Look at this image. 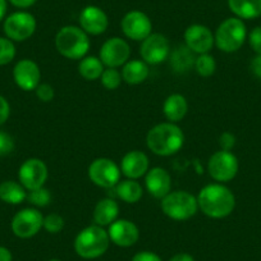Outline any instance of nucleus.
<instances>
[{
  "instance_id": "obj_1",
  "label": "nucleus",
  "mask_w": 261,
  "mask_h": 261,
  "mask_svg": "<svg viewBox=\"0 0 261 261\" xmlns=\"http://www.w3.org/2000/svg\"><path fill=\"white\" fill-rule=\"evenodd\" d=\"M199 209L206 217L223 219L233 213L236 207L234 193L220 183L205 186L197 196Z\"/></svg>"
},
{
  "instance_id": "obj_2",
  "label": "nucleus",
  "mask_w": 261,
  "mask_h": 261,
  "mask_svg": "<svg viewBox=\"0 0 261 261\" xmlns=\"http://www.w3.org/2000/svg\"><path fill=\"white\" fill-rule=\"evenodd\" d=\"M185 144V134L175 123L165 122L154 125L146 136L150 151L159 156H170L179 151Z\"/></svg>"
},
{
  "instance_id": "obj_3",
  "label": "nucleus",
  "mask_w": 261,
  "mask_h": 261,
  "mask_svg": "<svg viewBox=\"0 0 261 261\" xmlns=\"http://www.w3.org/2000/svg\"><path fill=\"white\" fill-rule=\"evenodd\" d=\"M110 238L108 230L100 225H89L84 228L74 240V251L80 257L85 260H94L100 257L108 251Z\"/></svg>"
},
{
  "instance_id": "obj_4",
  "label": "nucleus",
  "mask_w": 261,
  "mask_h": 261,
  "mask_svg": "<svg viewBox=\"0 0 261 261\" xmlns=\"http://www.w3.org/2000/svg\"><path fill=\"white\" fill-rule=\"evenodd\" d=\"M89 35L77 26H64L55 35V47L67 59L77 60L86 57L90 49Z\"/></svg>"
},
{
  "instance_id": "obj_5",
  "label": "nucleus",
  "mask_w": 261,
  "mask_h": 261,
  "mask_svg": "<svg viewBox=\"0 0 261 261\" xmlns=\"http://www.w3.org/2000/svg\"><path fill=\"white\" fill-rule=\"evenodd\" d=\"M162 210L173 220H188L195 217L199 210L197 197L187 191H170L164 199H162Z\"/></svg>"
},
{
  "instance_id": "obj_6",
  "label": "nucleus",
  "mask_w": 261,
  "mask_h": 261,
  "mask_svg": "<svg viewBox=\"0 0 261 261\" xmlns=\"http://www.w3.org/2000/svg\"><path fill=\"white\" fill-rule=\"evenodd\" d=\"M247 37L245 22L237 17L224 19L214 35L215 45L224 53H236L243 46Z\"/></svg>"
},
{
  "instance_id": "obj_7",
  "label": "nucleus",
  "mask_w": 261,
  "mask_h": 261,
  "mask_svg": "<svg viewBox=\"0 0 261 261\" xmlns=\"http://www.w3.org/2000/svg\"><path fill=\"white\" fill-rule=\"evenodd\" d=\"M37 27L36 18L24 11L14 12L4 19V34L12 41H26L35 34Z\"/></svg>"
},
{
  "instance_id": "obj_8",
  "label": "nucleus",
  "mask_w": 261,
  "mask_h": 261,
  "mask_svg": "<svg viewBox=\"0 0 261 261\" xmlns=\"http://www.w3.org/2000/svg\"><path fill=\"white\" fill-rule=\"evenodd\" d=\"M44 217L35 207H26L17 213L11 223L12 232L16 237L27 240L32 238L42 229Z\"/></svg>"
},
{
  "instance_id": "obj_9",
  "label": "nucleus",
  "mask_w": 261,
  "mask_h": 261,
  "mask_svg": "<svg viewBox=\"0 0 261 261\" xmlns=\"http://www.w3.org/2000/svg\"><path fill=\"white\" fill-rule=\"evenodd\" d=\"M238 159L233 152L219 151L214 152L207 163V172L210 177L217 182H229L238 173Z\"/></svg>"
},
{
  "instance_id": "obj_10",
  "label": "nucleus",
  "mask_w": 261,
  "mask_h": 261,
  "mask_svg": "<svg viewBox=\"0 0 261 261\" xmlns=\"http://www.w3.org/2000/svg\"><path fill=\"white\" fill-rule=\"evenodd\" d=\"M120 167L108 158H97L89 167L90 179L101 188L115 187L120 182Z\"/></svg>"
},
{
  "instance_id": "obj_11",
  "label": "nucleus",
  "mask_w": 261,
  "mask_h": 261,
  "mask_svg": "<svg viewBox=\"0 0 261 261\" xmlns=\"http://www.w3.org/2000/svg\"><path fill=\"white\" fill-rule=\"evenodd\" d=\"M120 29L128 39L134 41H144L152 34V22L144 12L129 11L123 16Z\"/></svg>"
},
{
  "instance_id": "obj_12",
  "label": "nucleus",
  "mask_w": 261,
  "mask_h": 261,
  "mask_svg": "<svg viewBox=\"0 0 261 261\" xmlns=\"http://www.w3.org/2000/svg\"><path fill=\"white\" fill-rule=\"evenodd\" d=\"M47 175H49V170H47L46 164L41 159H37V158L27 159L26 162L22 163L18 170L19 183L27 191L44 187Z\"/></svg>"
},
{
  "instance_id": "obj_13",
  "label": "nucleus",
  "mask_w": 261,
  "mask_h": 261,
  "mask_svg": "<svg viewBox=\"0 0 261 261\" xmlns=\"http://www.w3.org/2000/svg\"><path fill=\"white\" fill-rule=\"evenodd\" d=\"M100 60L107 68H118L129 60L130 47L120 37H110L100 49Z\"/></svg>"
},
{
  "instance_id": "obj_14",
  "label": "nucleus",
  "mask_w": 261,
  "mask_h": 261,
  "mask_svg": "<svg viewBox=\"0 0 261 261\" xmlns=\"http://www.w3.org/2000/svg\"><path fill=\"white\" fill-rule=\"evenodd\" d=\"M140 55L147 64L156 65L165 62L170 55V45L162 34H151L141 41Z\"/></svg>"
},
{
  "instance_id": "obj_15",
  "label": "nucleus",
  "mask_w": 261,
  "mask_h": 261,
  "mask_svg": "<svg viewBox=\"0 0 261 261\" xmlns=\"http://www.w3.org/2000/svg\"><path fill=\"white\" fill-rule=\"evenodd\" d=\"M185 44L195 54H206L215 44L214 34L204 24H191L185 31Z\"/></svg>"
},
{
  "instance_id": "obj_16",
  "label": "nucleus",
  "mask_w": 261,
  "mask_h": 261,
  "mask_svg": "<svg viewBox=\"0 0 261 261\" xmlns=\"http://www.w3.org/2000/svg\"><path fill=\"white\" fill-rule=\"evenodd\" d=\"M13 80L23 91H35L41 81L40 67L31 59L19 60L13 68Z\"/></svg>"
},
{
  "instance_id": "obj_17",
  "label": "nucleus",
  "mask_w": 261,
  "mask_h": 261,
  "mask_svg": "<svg viewBox=\"0 0 261 261\" xmlns=\"http://www.w3.org/2000/svg\"><path fill=\"white\" fill-rule=\"evenodd\" d=\"M110 242L119 247H130L136 245L140 238V229L134 222L127 219H117L108 229Z\"/></svg>"
},
{
  "instance_id": "obj_18",
  "label": "nucleus",
  "mask_w": 261,
  "mask_h": 261,
  "mask_svg": "<svg viewBox=\"0 0 261 261\" xmlns=\"http://www.w3.org/2000/svg\"><path fill=\"white\" fill-rule=\"evenodd\" d=\"M79 22L80 27L87 35H94V36L104 34L109 26V18L107 13L96 6L85 7L80 13Z\"/></svg>"
},
{
  "instance_id": "obj_19",
  "label": "nucleus",
  "mask_w": 261,
  "mask_h": 261,
  "mask_svg": "<svg viewBox=\"0 0 261 261\" xmlns=\"http://www.w3.org/2000/svg\"><path fill=\"white\" fill-rule=\"evenodd\" d=\"M149 158L144 151L134 150L123 156L120 162V172L128 179H139L149 172Z\"/></svg>"
},
{
  "instance_id": "obj_20",
  "label": "nucleus",
  "mask_w": 261,
  "mask_h": 261,
  "mask_svg": "<svg viewBox=\"0 0 261 261\" xmlns=\"http://www.w3.org/2000/svg\"><path fill=\"white\" fill-rule=\"evenodd\" d=\"M145 185L150 195L162 200L172 190V177L164 168L155 167L146 173Z\"/></svg>"
},
{
  "instance_id": "obj_21",
  "label": "nucleus",
  "mask_w": 261,
  "mask_h": 261,
  "mask_svg": "<svg viewBox=\"0 0 261 261\" xmlns=\"http://www.w3.org/2000/svg\"><path fill=\"white\" fill-rule=\"evenodd\" d=\"M119 205L113 199H102L96 204L94 209V222L100 227H109L118 219Z\"/></svg>"
},
{
  "instance_id": "obj_22",
  "label": "nucleus",
  "mask_w": 261,
  "mask_h": 261,
  "mask_svg": "<svg viewBox=\"0 0 261 261\" xmlns=\"http://www.w3.org/2000/svg\"><path fill=\"white\" fill-rule=\"evenodd\" d=\"M188 112V102L180 94H172L163 104V113L169 122L177 123L186 117Z\"/></svg>"
},
{
  "instance_id": "obj_23",
  "label": "nucleus",
  "mask_w": 261,
  "mask_h": 261,
  "mask_svg": "<svg viewBox=\"0 0 261 261\" xmlns=\"http://www.w3.org/2000/svg\"><path fill=\"white\" fill-rule=\"evenodd\" d=\"M149 64L144 60H128L122 69V79L128 85H140L149 77Z\"/></svg>"
},
{
  "instance_id": "obj_24",
  "label": "nucleus",
  "mask_w": 261,
  "mask_h": 261,
  "mask_svg": "<svg viewBox=\"0 0 261 261\" xmlns=\"http://www.w3.org/2000/svg\"><path fill=\"white\" fill-rule=\"evenodd\" d=\"M230 12L237 18L255 19L261 16V0H227Z\"/></svg>"
},
{
  "instance_id": "obj_25",
  "label": "nucleus",
  "mask_w": 261,
  "mask_h": 261,
  "mask_svg": "<svg viewBox=\"0 0 261 261\" xmlns=\"http://www.w3.org/2000/svg\"><path fill=\"white\" fill-rule=\"evenodd\" d=\"M169 59L170 67L177 73H186V72H188L195 67L196 62L195 53L191 49H188L186 45L178 46L177 49L173 50L169 55Z\"/></svg>"
},
{
  "instance_id": "obj_26",
  "label": "nucleus",
  "mask_w": 261,
  "mask_h": 261,
  "mask_svg": "<svg viewBox=\"0 0 261 261\" xmlns=\"http://www.w3.org/2000/svg\"><path fill=\"white\" fill-rule=\"evenodd\" d=\"M26 188L16 180H4L0 183V200L9 205H19L27 200Z\"/></svg>"
},
{
  "instance_id": "obj_27",
  "label": "nucleus",
  "mask_w": 261,
  "mask_h": 261,
  "mask_svg": "<svg viewBox=\"0 0 261 261\" xmlns=\"http://www.w3.org/2000/svg\"><path fill=\"white\" fill-rule=\"evenodd\" d=\"M115 190H117L118 197L127 204H136L144 195L142 186L137 182V179L120 180L115 186Z\"/></svg>"
},
{
  "instance_id": "obj_28",
  "label": "nucleus",
  "mask_w": 261,
  "mask_h": 261,
  "mask_svg": "<svg viewBox=\"0 0 261 261\" xmlns=\"http://www.w3.org/2000/svg\"><path fill=\"white\" fill-rule=\"evenodd\" d=\"M104 67L100 58L97 57H85L82 58L79 64V73L81 74L82 79L87 81H96L101 77L104 72Z\"/></svg>"
},
{
  "instance_id": "obj_29",
  "label": "nucleus",
  "mask_w": 261,
  "mask_h": 261,
  "mask_svg": "<svg viewBox=\"0 0 261 261\" xmlns=\"http://www.w3.org/2000/svg\"><path fill=\"white\" fill-rule=\"evenodd\" d=\"M193 68L199 73V76L210 77L217 71V62H215L214 57L210 55L209 53H206V54H199L196 57L195 67Z\"/></svg>"
},
{
  "instance_id": "obj_30",
  "label": "nucleus",
  "mask_w": 261,
  "mask_h": 261,
  "mask_svg": "<svg viewBox=\"0 0 261 261\" xmlns=\"http://www.w3.org/2000/svg\"><path fill=\"white\" fill-rule=\"evenodd\" d=\"M27 200L31 205L36 207H45L51 201V193L47 188L40 187L37 190H32L27 193Z\"/></svg>"
},
{
  "instance_id": "obj_31",
  "label": "nucleus",
  "mask_w": 261,
  "mask_h": 261,
  "mask_svg": "<svg viewBox=\"0 0 261 261\" xmlns=\"http://www.w3.org/2000/svg\"><path fill=\"white\" fill-rule=\"evenodd\" d=\"M102 86L107 90H117L122 84V73L117 68H107L100 77Z\"/></svg>"
},
{
  "instance_id": "obj_32",
  "label": "nucleus",
  "mask_w": 261,
  "mask_h": 261,
  "mask_svg": "<svg viewBox=\"0 0 261 261\" xmlns=\"http://www.w3.org/2000/svg\"><path fill=\"white\" fill-rule=\"evenodd\" d=\"M16 57V46L8 37H0V65H7L13 62Z\"/></svg>"
},
{
  "instance_id": "obj_33",
  "label": "nucleus",
  "mask_w": 261,
  "mask_h": 261,
  "mask_svg": "<svg viewBox=\"0 0 261 261\" xmlns=\"http://www.w3.org/2000/svg\"><path fill=\"white\" fill-rule=\"evenodd\" d=\"M42 228L50 234H57V233L62 232L64 228V219L59 214H49L44 217Z\"/></svg>"
},
{
  "instance_id": "obj_34",
  "label": "nucleus",
  "mask_w": 261,
  "mask_h": 261,
  "mask_svg": "<svg viewBox=\"0 0 261 261\" xmlns=\"http://www.w3.org/2000/svg\"><path fill=\"white\" fill-rule=\"evenodd\" d=\"M36 96L41 100L42 102H50L55 96V91L51 85L49 84H40L35 90Z\"/></svg>"
},
{
  "instance_id": "obj_35",
  "label": "nucleus",
  "mask_w": 261,
  "mask_h": 261,
  "mask_svg": "<svg viewBox=\"0 0 261 261\" xmlns=\"http://www.w3.org/2000/svg\"><path fill=\"white\" fill-rule=\"evenodd\" d=\"M14 141L11 135L6 134L3 130H0V156L8 155L13 151Z\"/></svg>"
},
{
  "instance_id": "obj_36",
  "label": "nucleus",
  "mask_w": 261,
  "mask_h": 261,
  "mask_svg": "<svg viewBox=\"0 0 261 261\" xmlns=\"http://www.w3.org/2000/svg\"><path fill=\"white\" fill-rule=\"evenodd\" d=\"M248 42L250 46L256 54H261V26L255 27L248 34Z\"/></svg>"
},
{
  "instance_id": "obj_37",
  "label": "nucleus",
  "mask_w": 261,
  "mask_h": 261,
  "mask_svg": "<svg viewBox=\"0 0 261 261\" xmlns=\"http://www.w3.org/2000/svg\"><path fill=\"white\" fill-rule=\"evenodd\" d=\"M219 145L224 151H230L236 145V137L230 132H224L219 137Z\"/></svg>"
},
{
  "instance_id": "obj_38",
  "label": "nucleus",
  "mask_w": 261,
  "mask_h": 261,
  "mask_svg": "<svg viewBox=\"0 0 261 261\" xmlns=\"http://www.w3.org/2000/svg\"><path fill=\"white\" fill-rule=\"evenodd\" d=\"M9 115H11V105L6 97L0 95V125H3L8 120Z\"/></svg>"
},
{
  "instance_id": "obj_39",
  "label": "nucleus",
  "mask_w": 261,
  "mask_h": 261,
  "mask_svg": "<svg viewBox=\"0 0 261 261\" xmlns=\"http://www.w3.org/2000/svg\"><path fill=\"white\" fill-rule=\"evenodd\" d=\"M130 261H163L158 253L151 252V251H140L132 257Z\"/></svg>"
},
{
  "instance_id": "obj_40",
  "label": "nucleus",
  "mask_w": 261,
  "mask_h": 261,
  "mask_svg": "<svg viewBox=\"0 0 261 261\" xmlns=\"http://www.w3.org/2000/svg\"><path fill=\"white\" fill-rule=\"evenodd\" d=\"M251 71L261 80V54H256V57L251 60Z\"/></svg>"
},
{
  "instance_id": "obj_41",
  "label": "nucleus",
  "mask_w": 261,
  "mask_h": 261,
  "mask_svg": "<svg viewBox=\"0 0 261 261\" xmlns=\"http://www.w3.org/2000/svg\"><path fill=\"white\" fill-rule=\"evenodd\" d=\"M8 2L12 4V6L16 7V8L27 9V8H31L32 6H35L37 0H8Z\"/></svg>"
},
{
  "instance_id": "obj_42",
  "label": "nucleus",
  "mask_w": 261,
  "mask_h": 261,
  "mask_svg": "<svg viewBox=\"0 0 261 261\" xmlns=\"http://www.w3.org/2000/svg\"><path fill=\"white\" fill-rule=\"evenodd\" d=\"M169 261H195L192 255L190 253H186V252H179V253H175L174 256L169 258Z\"/></svg>"
},
{
  "instance_id": "obj_43",
  "label": "nucleus",
  "mask_w": 261,
  "mask_h": 261,
  "mask_svg": "<svg viewBox=\"0 0 261 261\" xmlns=\"http://www.w3.org/2000/svg\"><path fill=\"white\" fill-rule=\"evenodd\" d=\"M0 261H13L12 252L4 246H0Z\"/></svg>"
},
{
  "instance_id": "obj_44",
  "label": "nucleus",
  "mask_w": 261,
  "mask_h": 261,
  "mask_svg": "<svg viewBox=\"0 0 261 261\" xmlns=\"http://www.w3.org/2000/svg\"><path fill=\"white\" fill-rule=\"evenodd\" d=\"M7 11H8V0H0V22L6 18Z\"/></svg>"
},
{
  "instance_id": "obj_45",
  "label": "nucleus",
  "mask_w": 261,
  "mask_h": 261,
  "mask_svg": "<svg viewBox=\"0 0 261 261\" xmlns=\"http://www.w3.org/2000/svg\"><path fill=\"white\" fill-rule=\"evenodd\" d=\"M49 261H62V260H60V258H51V260Z\"/></svg>"
}]
</instances>
